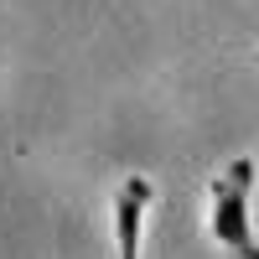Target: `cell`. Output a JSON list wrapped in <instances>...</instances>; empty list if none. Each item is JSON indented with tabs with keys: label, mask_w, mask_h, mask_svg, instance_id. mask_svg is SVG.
<instances>
[{
	"label": "cell",
	"mask_w": 259,
	"mask_h": 259,
	"mask_svg": "<svg viewBox=\"0 0 259 259\" xmlns=\"http://www.w3.org/2000/svg\"><path fill=\"white\" fill-rule=\"evenodd\" d=\"M249 192H254V161L249 156H233L207 187V197H212L207 233H212V244H223L233 259H259L254 228H249Z\"/></svg>",
	"instance_id": "cell-1"
},
{
	"label": "cell",
	"mask_w": 259,
	"mask_h": 259,
	"mask_svg": "<svg viewBox=\"0 0 259 259\" xmlns=\"http://www.w3.org/2000/svg\"><path fill=\"white\" fill-rule=\"evenodd\" d=\"M150 197H156V187L150 177H124L119 192H114V244H119V259H140V218Z\"/></svg>",
	"instance_id": "cell-2"
},
{
	"label": "cell",
	"mask_w": 259,
	"mask_h": 259,
	"mask_svg": "<svg viewBox=\"0 0 259 259\" xmlns=\"http://www.w3.org/2000/svg\"><path fill=\"white\" fill-rule=\"evenodd\" d=\"M254 57H259V52H254Z\"/></svg>",
	"instance_id": "cell-3"
}]
</instances>
